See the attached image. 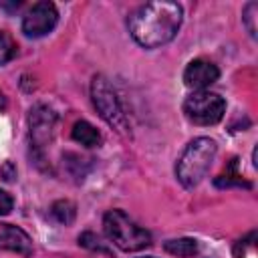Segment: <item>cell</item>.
Wrapping results in <instances>:
<instances>
[{
	"label": "cell",
	"instance_id": "6da1fadb",
	"mask_svg": "<svg viewBox=\"0 0 258 258\" xmlns=\"http://www.w3.org/2000/svg\"><path fill=\"white\" fill-rule=\"evenodd\" d=\"M183 10L175 2H147L129 16V32L145 48L169 42L181 26Z\"/></svg>",
	"mask_w": 258,
	"mask_h": 258
},
{
	"label": "cell",
	"instance_id": "7a4b0ae2",
	"mask_svg": "<svg viewBox=\"0 0 258 258\" xmlns=\"http://www.w3.org/2000/svg\"><path fill=\"white\" fill-rule=\"evenodd\" d=\"M216 151H218V147H216L214 139H210V137L194 139L177 159V165H175L177 179L185 187L198 185L206 177V173L216 157Z\"/></svg>",
	"mask_w": 258,
	"mask_h": 258
},
{
	"label": "cell",
	"instance_id": "3957f363",
	"mask_svg": "<svg viewBox=\"0 0 258 258\" xmlns=\"http://www.w3.org/2000/svg\"><path fill=\"white\" fill-rule=\"evenodd\" d=\"M105 234L107 238L121 250H141L151 244V236L145 228L137 226L125 212L121 210H111L103 218Z\"/></svg>",
	"mask_w": 258,
	"mask_h": 258
},
{
	"label": "cell",
	"instance_id": "277c9868",
	"mask_svg": "<svg viewBox=\"0 0 258 258\" xmlns=\"http://www.w3.org/2000/svg\"><path fill=\"white\" fill-rule=\"evenodd\" d=\"M91 97L95 103V109L99 111V115L119 133H127V119L125 113L119 105V99L115 95V91L111 89L109 81L105 77H95L91 83Z\"/></svg>",
	"mask_w": 258,
	"mask_h": 258
},
{
	"label": "cell",
	"instance_id": "5b68a950",
	"mask_svg": "<svg viewBox=\"0 0 258 258\" xmlns=\"http://www.w3.org/2000/svg\"><path fill=\"white\" fill-rule=\"evenodd\" d=\"M226 111V103L220 95L210 91H198L183 103L185 117L196 125H216Z\"/></svg>",
	"mask_w": 258,
	"mask_h": 258
},
{
	"label": "cell",
	"instance_id": "8992f818",
	"mask_svg": "<svg viewBox=\"0 0 258 258\" xmlns=\"http://www.w3.org/2000/svg\"><path fill=\"white\" fill-rule=\"evenodd\" d=\"M56 20H58V12L52 2H48V0L36 2L22 18V32L32 38L44 36L46 32H50L54 28Z\"/></svg>",
	"mask_w": 258,
	"mask_h": 258
},
{
	"label": "cell",
	"instance_id": "52a82bcc",
	"mask_svg": "<svg viewBox=\"0 0 258 258\" xmlns=\"http://www.w3.org/2000/svg\"><path fill=\"white\" fill-rule=\"evenodd\" d=\"M218 77H220L218 67L204 58L191 60L183 71V83H185V87H189L194 91H204L206 87L216 83Z\"/></svg>",
	"mask_w": 258,
	"mask_h": 258
},
{
	"label": "cell",
	"instance_id": "ba28073f",
	"mask_svg": "<svg viewBox=\"0 0 258 258\" xmlns=\"http://www.w3.org/2000/svg\"><path fill=\"white\" fill-rule=\"evenodd\" d=\"M30 137L36 147H42L52 137V129L56 123V115L46 105H36L30 111Z\"/></svg>",
	"mask_w": 258,
	"mask_h": 258
},
{
	"label": "cell",
	"instance_id": "9c48e42d",
	"mask_svg": "<svg viewBox=\"0 0 258 258\" xmlns=\"http://www.w3.org/2000/svg\"><path fill=\"white\" fill-rule=\"evenodd\" d=\"M0 250H10V252L22 254V256H30L32 254V240L18 226L0 222Z\"/></svg>",
	"mask_w": 258,
	"mask_h": 258
},
{
	"label": "cell",
	"instance_id": "30bf717a",
	"mask_svg": "<svg viewBox=\"0 0 258 258\" xmlns=\"http://www.w3.org/2000/svg\"><path fill=\"white\" fill-rule=\"evenodd\" d=\"M73 139L85 147H95L101 143L99 131L89 123V121H77L73 127Z\"/></svg>",
	"mask_w": 258,
	"mask_h": 258
},
{
	"label": "cell",
	"instance_id": "8fae6325",
	"mask_svg": "<svg viewBox=\"0 0 258 258\" xmlns=\"http://www.w3.org/2000/svg\"><path fill=\"white\" fill-rule=\"evenodd\" d=\"M165 252L179 256V258H189L198 254V242L194 238H177V240H167L165 242Z\"/></svg>",
	"mask_w": 258,
	"mask_h": 258
},
{
	"label": "cell",
	"instance_id": "7c38bea8",
	"mask_svg": "<svg viewBox=\"0 0 258 258\" xmlns=\"http://www.w3.org/2000/svg\"><path fill=\"white\" fill-rule=\"evenodd\" d=\"M50 214H52V218H54L58 224H64V226H67V224H73V220H75V216H77V208H75V204L69 202V200H58V202L52 204Z\"/></svg>",
	"mask_w": 258,
	"mask_h": 258
},
{
	"label": "cell",
	"instance_id": "4fadbf2b",
	"mask_svg": "<svg viewBox=\"0 0 258 258\" xmlns=\"http://www.w3.org/2000/svg\"><path fill=\"white\" fill-rule=\"evenodd\" d=\"M16 56V42L8 32H0V64L10 62Z\"/></svg>",
	"mask_w": 258,
	"mask_h": 258
},
{
	"label": "cell",
	"instance_id": "5bb4252c",
	"mask_svg": "<svg viewBox=\"0 0 258 258\" xmlns=\"http://www.w3.org/2000/svg\"><path fill=\"white\" fill-rule=\"evenodd\" d=\"M79 244L85 246V248H89V250H97V252H105V254L111 252L109 246H107L97 234H93V232H85V234H81V236H79Z\"/></svg>",
	"mask_w": 258,
	"mask_h": 258
},
{
	"label": "cell",
	"instance_id": "9a60e30c",
	"mask_svg": "<svg viewBox=\"0 0 258 258\" xmlns=\"http://www.w3.org/2000/svg\"><path fill=\"white\" fill-rule=\"evenodd\" d=\"M256 2H250L246 8H244V22H246V26H248V32H250V36H256V28L252 26V20H254V12H256Z\"/></svg>",
	"mask_w": 258,
	"mask_h": 258
},
{
	"label": "cell",
	"instance_id": "2e32d148",
	"mask_svg": "<svg viewBox=\"0 0 258 258\" xmlns=\"http://www.w3.org/2000/svg\"><path fill=\"white\" fill-rule=\"evenodd\" d=\"M12 206H14L12 198H10V196H8L4 189H0V216H6V214H10Z\"/></svg>",
	"mask_w": 258,
	"mask_h": 258
},
{
	"label": "cell",
	"instance_id": "e0dca14e",
	"mask_svg": "<svg viewBox=\"0 0 258 258\" xmlns=\"http://www.w3.org/2000/svg\"><path fill=\"white\" fill-rule=\"evenodd\" d=\"M0 173L4 175V179H6V181H12V177H14V165L8 161V163H6V165L0 169Z\"/></svg>",
	"mask_w": 258,
	"mask_h": 258
},
{
	"label": "cell",
	"instance_id": "ac0fdd59",
	"mask_svg": "<svg viewBox=\"0 0 258 258\" xmlns=\"http://www.w3.org/2000/svg\"><path fill=\"white\" fill-rule=\"evenodd\" d=\"M4 107V97H2V93H0V109Z\"/></svg>",
	"mask_w": 258,
	"mask_h": 258
},
{
	"label": "cell",
	"instance_id": "d6986e66",
	"mask_svg": "<svg viewBox=\"0 0 258 258\" xmlns=\"http://www.w3.org/2000/svg\"><path fill=\"white\" fill-rule=\"evenodd\" d=\"M141 258H153V256H141Z\"/></svg>",
	"mask_w": 258,
	"mask_h": 258
}]
</instances>
